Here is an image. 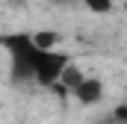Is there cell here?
Here are the masks:
<instances>
[{
  "label": "cell",
  "instance_id": "7",
  "mask_svg": "<svg viewBox=\"0 0 127 124\" xmlns=\"http://www.w3.org/2000/svg\"><path fill=\"white\" fill-rule=\"evenodd\" d=\"M115 121H118V124H127V103H121V106L115 109Z\"/></svg>",
  "mask_w": 127,
  "mask_h": 124
},
{
  "label": "cell",
  "instance_id": "9",
  "mask_svg": "<svg viewBox=\"0 0 127 124\" xmlns=\"http://www.w3.org/2000/svg\"><path fill=\"white\" fill-rule=\"evenodd\" d=\"M124 9H127V0H124Z\"/></svg>",
  "mask_w": 127,
  "mask_h": 124
},
{
  "label": "cell",
  "instance_id": "5",
  "mask_svg": "<svg viewBox=\"0 0 127 124\" xmlns=\"http://www.w3.org/2000/svg\"><path fill=\"white\" fill-rule=\"evenodd\" d=\"M59 32L56 30H38V32H32V41H35V47L38 50H53L56 44H59Z\"/></svg>",
  "mask_w": 127,
  "mask_h": 124
},
{
  "label": "cell",
  "instance_id": "3",
  "mask_svg": "<svg viewBox=\"0 0 127 124\" xmlns=\"http://www.w3.org/2000/svg\"><path fill=\"white\" fill-rule=\"evenodd\" d=\"M71 94H74L83 106H95V103L103 100V80H97V77H83V83H80Z\"/></svg>",
  "mask_w": 127,
  "mask_h": 124
},
{
  "label": "cell",
  "instance_id": "4",
  "mask_svg": "<svg viewBox=\"0 0 127 124\" xmlns=\"http://www.w3.org/2000/svg\"><path fill=\"white\" fill-rule=\"evenodd\" d=\"M83 77H86V74H83V71H80L74 62H68V68L62 71V77H59V86H62L65 92H74V89L83 83Z\"/></svg>",
  "mask_w": 127,
  "mask_h": 124
},
{
  "label": "cell",
  "instance_id": "2",
  "mask_svg": "<svg viewBox=\"0 0 127 124\" xmlns=\"http://www.w3.org/2000/svg\"><path fill=\"white\" fill-rule=\"evenodd\" d=\"M68 62L71 56L62 53V50H38L35 53V74H32V80L38 83V86H56L59 83V77H62V71L68 68Z\"/></svg>",
  "mask_w": 127,
  "mask_h": 124
},
{
  "label": "cell",
  "instance_id": "8",
  "mask_svg": "<svg viewBox=\"0 0 127 124\" xmlns=\"http://www.w3.org/2000/svg\"><path fill=\"white\" fill-rule=\"evenodd\" d=\"M50 3H56V6H74V0H50Z\"/></svg>",
  "mask_w": 127,
  "mask_h": 124
},
{
  "label": "cell",
  "instance_id": "1",
  "mask_svg": "<svg viewBox=\"0 0 127 124\" xmlns=\"http://www.w3.org/2000/svg\"><path fill=\"white\" fill-rule=\"evenodd\" d=\"M9 56H12V80L15 83H24V80H32L35 74V41L32 35H6L3 38Z\"/></svg>",
  "mask_w": 127,
  "mask_h": 124
},
{
  "label": "cell",
  "instance_id": "6",
  "mask_svg": "<svg viewBox=\"0 0 127 124\" xmlns=\"http://www.w3.org/2000/svg\"><path fill=\"white\" fill-rule=\"evenodd\" d=\"M83 6H86L89 12H95V15H106V12H112V0H83Z\"/></svg>",
  "mask_w": 127,
  "mask_h": 124
}]
</instances>
